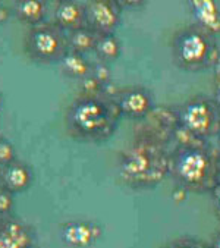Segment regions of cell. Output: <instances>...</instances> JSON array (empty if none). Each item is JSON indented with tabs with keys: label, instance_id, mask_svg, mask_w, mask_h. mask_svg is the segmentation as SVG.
Wrapping results in <instances>:
<instances>
[{
	"label": "cell",
	"instance_id": "8",
	"mask_svg": "<svg viewBox=\"0 0 220 248\" xmlns=\"http://www.w3.org/2000/svg\"><path fill=\"white\" fill-rule=\"evenodd\" d=\"M87 27L95 34H115L122 22V6L119 0H91L87 2Z\"/></svg>",
	"mask_w": 220,
	"mask_h": 248
},
{
	"label": "cell",
	"instance_id": "5",
	"mask_svg": "<svg viewBox=\"0 0 220 248\" xmlns=\"http://www.w3.org/2000/svg\"><path fill=\"white\" fill-rule=\"evenodd\" d=\"M176 119L181 128L203 141L220 132V106L210 95L191 97L176 109Z\"/></svg>",
	"mask_w": 220,
	"mask_h": 248
},
{
	"label": "cell",
	"instance_id": "9",
	"mask_svg": "<svg viewBox=\"0 0 220 248\" xmlns=\"http://www.w3.org/2000/svg\"><path fill=\"white\" fill-rule=\"evenodd\" d=\"M103 236L100 223L88 219H72L61 223L59 238L69 248H90Z\"/></svg>",
	"mask_w": 220,
	"mask_h": 248
},
{
	"label": "cell",
	"instance_id": "30",
	"mask_svg": "<svg viewBox=\"0 0 220 248\" xmlns=\"http://www.w3.org/2000/svg\"><path fill=\"white\" fill-rule=\"evenodd\" d=\"M219 175H220V153H219Z\"/></svg>",
	"mask_w": 220,
	"mask_h": 248
},
{
	"label": "cell",
	"instance_id": "27",
	"mask_svg": "<svg viewBox=\"0 0 220 248\" xmlns=\"http://www.w3.org/2000/svg\"><path fill=\"white\" fill-rule=\"evenodd\" d=\"M213 97L216 98V102L220 106V82H214V95Z\"/></svg>",
	"mask_w": 220,
	"mask_h": 248
},
{
	"label": "cell",
	"instance_id": "15",
	"mask_svg": "<svg viewBox=\"0 0 220 248\" xmlns=\"http://www.w3.org/2000/svg\"><path fill=\"white\" fill-rule=\"evenodd\" d=\"M61 65V71L66 78L75 79V81H82L88 77H91L93 74V62H90L85 56L74 53V52H68L66 56L62 59Z\"/></svg>",
	"mask_w": 220,
	"mask_h": 248
},
{
	"label": "cell",
	"instance_id": "2",
	"mask_svg": "<svg viewBox=\"0 0 220 248\" xmlns=\"http://www.w3.org/2000/svg\"><path fill=\"white\" fill-rule=\"evenodd\" d=\"M121 118L112 97L79 94L65 112V128L77 141L101 144L115 135Z\"/></svg>",
	"mask_w": 220,
	"mask_h": 248
},
{
	"label": "cell",
	"instance_id": "25",
	"mask_svg": "<svg viewBox=\"0 0 220 248\" xmlns=\"http://www.w3.org/2000/svg\"><path fill=\"white\" fill-rule=\"evenodd\" d=\"M119 3H121V6H122V9H125V8H129V9H138V8H142V6H145V3L147 2H142V0H125V2H121L119 0Z\"/></svg>",
	"mask_w": 220,
	"mask_h": 248
},
{
	"label": "cell",
	"instance_id": "12",
	"mask_svg": "<svg viewBox=\"0 0 220 248\" xmlns=\"http://www.w3.org/2000/svg\"><path fill=\"white\" fill-rule=\"evenodd\" d=\"M34 179L35 175L31 165L19 159L8 166H3L2 172H0V186L11 194H21L28 191L32 186Z\"/></svg>",
	"mask_w": 220,
	"mask_h": 248
},
{
	"label": "cell",
	"instance_id": "23",
	"mask_svg": "<svg viewBox=\"0 0 220 248\" xmlns=\"http://www.w3.org/2000/svg\"><path fill=\"white\" fill-rule=\"evenodd\" d=\"M211 197V204H213V212L214 216L220 220V182L214 186V189L210 192Z\"/></svg>",
	"mask_w": 220,
	"mask_h": 248
},
{
	"label": "cell",
	"instance_id": "10",
	"mask_svg": "<svg viewBox=\"0 0 220 248\" xmlns=\"http://www.w3.org/2000/svg\"><path fill=\"white\" fill-rule=\"evenodd\" d=\"M34 228L19 219H0V248H35Z\"/></svg>",
	"mask_w": 220,
	"mask_h": 248
},
{
	"label": "cell",
	"instance_id": "18",
	"mask_svg": "<svg viewBox=\"0 0 220 248\" xmlns=\"http://www.w3.org/2000/svg\"><path fill=\"white\" fill-rule=\"evenodd\" d=\"M163 248H211L210 244L195 236H179L163 245Z\"/></svg>",
	"mask_w": 220,
	"mask_h": 248
},
{
	"label": "cell",
	"instance_id": "4",
	"mask_svg": "<svg viewBox=\"0 0 220 248\" xmlns=\"http://www.w3.org/2000/svg\"><path fill=\"white\" fill-rule=\"evenodd\" d=\"M216 37L194 22L182 27L173 34L171 43L173 63L191 74L214 68L220 53Z\"/></svg>",
	"mask_w": 220,
	"mask_h": 248
},
{
	"label": "cell",
	"instance_id": "17",
	"mask_svg": "<svg viewBox=\"0 0 220 248\" xmlns=\"http://www.w3.org/2000/svg\"><path fill=\"white\" fill-rule=\"evenodd\" d=\"M97 59L100 62H104L107 65L116 62L121 55H122V43L121 40L115 35H101L97 41L95 50H94Z\"/></svg>",
	"mask_w": 220,
	"mask_h": 248
},
{
	"label": "cell",
	"instance_id": "6",
	"mask_svg": "<svg viewBox=\"0 0 220 248\" xmlns=\"http://www.w3.org/2000/svg\"><path fill=\"white\" fill-rule=\"evenodd\" d=\"M24 52L35 63H61L69 52L68 34L53 22L32 27L24 35Z\"/></svg>",
	"mask_w": 220,
	"mask_h": 248
},
{
	"label": "cell",
	"instance_id": "16",
	"mask_svg": "<svg viewBox=\"0 0 220 248\" xmlns=\"http://www.w3.org/2000/svg\"><path fill=\"white\" fill-rule=\"evenodd\" d=\"M98 38H100L98 34H95L88 27H84L81 30L68 32V47L74 53L87 56L88 53L95 50Z\"/></svg>",
	"mask_w": 220,
	"mask_h": 248
},
{
	"label": "cell",
	"instance_id": "33",
	"mask_svg": "<svg viewBox=\"0 0 220 248\" xmlns=\"http://www.w3.org/2000/svg\"><path fill=\"white\" fill-rule=\"evenodd\" d=\"M0 172H2V168H0Z\"/></svg>",
	"mask_w": 220,
	"mask_h": 248
},
{
	"label": "cell",
	"instance_id": "7",
	"mask_svg": "<svg viewBox=\"0 0 220 248\" xmlns=\"http://www.w3.org/2000/svg\"><path fill=\"white\" fill-rule=\"evenodd\" d=\"M113 100L121 115L132 121L145 119L156 110L153 93L142 85H131L118 90Z\"/></svg>",
	"mask_w": 220,
	"mask_h": 248
},
{
	"label": "cell",
	"instance_id": "14",
	"mask_svg": "<svg viewBox=\"0 0 220 248\" xmlns=\"http://www.w3.org/2000/svg\"><path fill=\"white\" fill-rule=\"evenodd\" d=\"M14 15L30 28L44 24L47 15L46 0H18L14 6Z\"/></svg>",
	"mask_w": 220,
	"mask_h": 248
},
{
	"label": "cell",
	"instance_id": "28",
	"mask_svg": "<svg viewBox=\"0 0 220 248\" xmlns=\"http://www.w3.org/2000/svg\"><path fill=\"white\" fill-rule=\"evenodd\" d=\"M214 82H220V62L214 65Z\"/></svg>",
	"mask_w": 220,
	"mask_h": 248
},
{
	"label": "cell",
	"instance_id": "22",
	"mask_svg": "<svg viewBox=\"0 0 220 248\" xmlns=\"http://www.w3.org/2000/svg\"><path fill=\"white\" fill-rule=\"evenodd\" d=\"M14 204H15L14 194L0 186V219H6L11 215Z\"/></svg>",
	"mask_w": 220,
	"mask_h": 248
},
{
	"label": "cell",
	"instance_id": "19",
	"mask_svg": "<svg viewBox=\"0 0 220 248\" xmlns=\"http://www.w3.org/2000/svg\"><path fill=\"white\" fill-rule=\"evenodd\" d=\"M16 160H18V156H16V150L14 144L6 138H0V168L8 166Z\"/></svg>",
	"mask_w": 220,
	"mask_h": 248
},
{
	"label": "cell",
	"instance_id": "21",
	"mask_svg": "<svg viewBox=\"0 0 220 248\" xmlns=\"http://www.w3.org/2000/svg\"><path fill=\"white\" fill-rule=\"evenodd\" d=\"M95 79H98L103 85H107L112 81V69H110V65L104 63V62H95L93 63V74H91Z\"/></svg>",
	"mask_w": 220,
	"mask_h": 248
},
{
	"label": "cell",
	"instance_id": "13",
	"mask_svg": "<svg viewBox=\"0 0 220 248\" xmlns=\"http://www.w3.org/2000/svg\"><path fill=\"white\" fill-rule=\"evenodd\" d=\"M189 12L194 24L217 35L220 34V6L214 0H189Z\"/></svg>",
	"mask_w": 220,
	"mask_h": 248
},
{
	"label": "cell",
	"instance_id": "20",
	"mask_svg": "<svg viewBox=\"0 0 220 248\" xmlns=\"http://www.w3.org/2000/svg\"><path fill=\"white\" fill-rule=\"evenodd\" d=\"M104 87L98 79H95L93 75L79 81V90L81 95H101L104 94Z\"/></svg>",
	"mask_w": 220,
	"mask_h": 248
},
{
	"label": "cell",
	"instance_id": "1",
	"mask_svg": "<svg viewBox=\"0 0 220 248\" xmlns=\"http://www.w3.org/2000/svg\"><path fill=\"white\" fill-rule=\"evenodd\" d=\"M169 169L171 152L166 142L153 132L138 135L118 157L121 182L135 191L156 188L169 176Z\"/></svg>",
	"mask_w": 220,
	"mask_h": 248
},
{
	"label": "cell",
	"instance_id": "11",
	"mask_svg": "<svg viewBox=\"0 0 220 248\" xmlns=\"http://www.w3.org/2000/svg\"><path fill=\"white\" fill-rule=\"evenodd\" d=\"M53 24L66 34L87 27V5L77 0H61L53 14Z\"/></svg>",
	"mask_w": 220,
	"mask_h": 248
},
{
	"label": "cell",
	"instance_id": "29",
	"mask_svg": "<svg viewBox=\"0 0 220 248\" xmlns=\"http://www.w3.org/2000/svg\"><path fill=\"white\" fill-rule=\"evenodd\" d=\"M217 145H219V153H220V132L217 134Z\"/></svg>",
	"mask_w": 220,
	"mask_h": 248
},
{
	"label": "cell",
	"instance_id": "32",
	"mask_svg": "<svg viewBox=\"0 0 220 248\" xmlns=\"http://www.w3.org/2000/svg\"><path fill=\"white\" fill-rule=\"evenodd\" d=\"M0 103H2V97H0Z\"/></svg>",
	"mask_w": 220,
	"mask_h": 248
},
{
	"label": "cell",
	"instance_id": "26",
	"mask_svg": "<svg viewBox=\"0 0 220 248\" xmlns=\"http://www.w3.org/2000/svg\"><path fill=\"white\" fill-rule=\"evenodd\" d=\"M210 247L211 248H220V231L213 236V239L210 242Z\"/></svg>",
	"mask_w": 220,
	"mask_h": 248
},
{
	"label": "cell",
	"instance_id": "31",
	"mask_svg": "<svg viewBox=\"0 0 220 248\" xmlns=\"http://www.w3.org/2000/svg\"><path fill=\"white\" fill-rule=\"evenodd\" d=\"M217 62H220V53H219V58H217Z\"/></svg>",
	"mask_w": 220,
	"mask_h": 248
},
{
	"label": "cell",
	"instance_id": "3",
	"mask_svg": "<svg viewBox=\"0 0 220 248\" xmlns=\"http://www.w3.org/2000/svg\"><path fill=\"white\" fill-rule=\"evenodd\" d=\"M200 142L173 148L171 152L169 176L188 192L210 194L220 182L219 153Z\"/></svg>",
	"mask_w": 220,
	"mask_h": 248
},
{
	"label": "cell",
	"instance_id": "24",
	"mask_svg": "<svg viewBox=\"0 0 220 248\" xmlns=\"http://www.w3.org/2000/svg\"><path fill=\"white\" fill-rule=\"evenodd\" d=\"M12 14H14V12H12L11 8H8V6H5V5L0 3V25H5V24L11 19Z\"/></svg>",
	"mask_w": 220,
	"mask_h": 248
}]
</instances>
